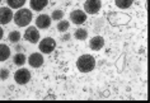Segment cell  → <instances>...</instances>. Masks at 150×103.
<instances>
[{
	"label": "cell",
	"mask_w": 150,
	"mask_h": 103,
	"mask_svg": "<svg viewBox=\"0 0 150 103\" xmlns=\"http://www.w3.org/2000/svg\"><path fill=\"white\" fill-rule=\"evenodd\" d=\"M9 75H10L9 69H5V67L0 69V79H1V80H6L9 78Z\"/></svg>",
	"instance_id": "44dd1931"
},
{
	"label": "cell",
	"mask_w": 150,
	"mask_h": 103,
	"mask_svg": "<svg viewBox=\"0 0 150 103\" xmlns=\"http://www.w3.org/2000/svg\"><path fill=\"white\" fill-rule=\"evenodd\" d=\"M69 27H70L69 21H64V19H61V21H59L57 27H56V28H57L59 32L65 33V32H67V31H69Z\"/></svg>",
	"instance_id": "ac0fdd59"
},
{
	"label": "cell",
	"mask_w": 150,
	"mask_h": 103,
	"mask_svg": "<svg viewBox=\"0 0 150 103\" xmlns=\"http://www.w3.org/2000/svg\"><path fill=\"white\" fill-rule=\"evenodd\" d=\"M31 71L25 67H22V69H18V70L14 72V80H16L17 84L19 85H25L29 80H31Z\"/></svg>",
	"instance_id": "277c9868"
},
{
	"label": "cell",
	"mask_w": 150,
	"mask_h": 103,
	"mask_svg": "<svg viewBox=\"0 0 150 103\" xmlns=\"http://www.w3.org/2000/svg\"><path fill=\"white\" fill-rule=\"evenodd\" d=\"M70 21L73 24H83L87 21V13L84 10H80V9H75L70 13Z\"/></svg>",
	"instance_id": "52a82bcc"
},
{
	"label": "cell",
	"mask_w": 150,
	"mask_h": 103,
	"mask_svg": "<svg viewBox=\"0 0 150 103\" xmlns=\"http://www.w3.org/2000/svg\"><path fill=\"white\" fill-rule=\"evenodd\" d=\"M16 50L18 51V50H22V46H16Z\"/></svg>",
	"instance_id": "cb8c5ba5"
},
{
	"label": "cell",
	"mask_w": 150,
	"mask_h": 103,
	"mask_svg": "<svg viewBox=\"0 0 150 103\" xmlns=\"http://www.w3.org/2000/svg\"><path fill=\"white\" fill-rule=\"evenodd\" d=\"M10 57V48L8 45L0 43V63H4Z\"/></svg>",
	"instance_id": "4fadbf2b"
},
{
	"label": "cell",
	"mask_w": 150,
	"mask_h": 103,
	"mask_svg": "<svg viewBox=\"0 0 150 103\" xmlns=\"http://www.w3.org/2000/svg\"><path fill=\"white\" fill-rule=\"evenodd\" d=\"M25 1H27V0H6L8 6L10 9H21L25 4Z\"/></svg>",
	"instance_id": "2e32d148"
},
{
	"label": "cell",
	"mask_w": 150,
	"mask_h": 103,
	"mask_svg": "<svg viewBox=\"0 0 150 103\" xmlns=\"http://www.w3.org/2000/svg\"><path fill=\"white\" fill-rule=\"evenodd\" d=\"M40 32H38V29H37V27H28L27 29H25V32H24V40L25 41H28L29 43H38V41H40Z\"/></svg>",
	"instance_id": "8992f818"
},
{
	"label": "cell",
	"mask_w": 150,
	"mask_h": 103,
	"mask_svg": "<svg viewBox=\"0 0 150 103\" xmlns=\"http://www.w3.org/2000/svg\"><path fill=\"white\" fill-rule=\"evenodd\" d=\"M51 19L52 21H61L64 19V11L61 9H55L54 11L51 13Z\"/></svg>",
	"instance_id": "ffe728a7"
},
{
	"label": "cell",
	"mask_w": 150,
	"mask_h": 103,
	"mask_svg": "<svg viewBox=\"0 0 150 103\" xmlns=\"http://www.w3.org/2000/svg\"><path fill=\"white\" fill-rule=\"evenodd\" d=\"M9 41L12 42V43H17V42H19L21 40V33H19V31H12V32L9 33Z\"/></svg>",
	"instance_id": "d6986e66"
},
{
	"label": "cell",
	"mask_w": 150,
	"mask_h": 103,
	"mask_svg": "<svg viewBox=\"0 0 150 103\" xmlns=\"http://www.w3.org/2000/svg\"><path fill=\"white\" fill-rule=\"evenodd\" d=\"M76 67L80 72H84V74L91 72L94 70V67H96V59L92 55H89V53H84V55L78 57Z\"/></svg>",
	"instance_id": "6da1fadb"
},
{
	"label": "cell",
	"mask_w": 150,
	"mask_h": 103,
	"mask_svg": "<svg viewBox=\"0 0 150 103\" xmlns=\"http://www.w3.org/2000/svg\"><path fill=\"white\" fill-rule=\"evenodd\" d=\"M70 37H71L70 33H66V32H65V34H64V36L61 37V41H62V42H67V41H70Z\"/></svg>",
	"instance_id": "7402d4cb"
},
{
	"label": "cell",
	"mask_w": 150,
	"mask_h": 103,
	"mask_svg": "<svg viewBox=\"0 0 150 103\" xmlns=\"http://www.w3.org/2000/svg\"><path fill=\"white\" fill-rule=\"evenodd\" d=\"M48 5V0H29V6L35 11H41Z\"/></svg>",
	"instance_id": "7c38bea8"
},
{
	"label": "cell",
	"mask_w": 150,
	"mask_h": 103,
	"mask_svg": "<svg viewBox=\"0 0 150 103\" xmlns=\"http://www.w3.org/2000/svg\"><path fill=\"white\" fill-rule=\"evenodd\" d=\"M3 36H4V29L0 27V41H1V38H3Z\"/></svg>",
	"instance_id": "603a6c76"
},
{
	"label": "cell",
	"mask_w": 150,
	"mask_h": 103,
	"mask_svg": "<svg viewBox=\"0 0 150 103\" xmlns=\"http://www.w3.org/2000/svg\"><path fill=\"white\" fill-rule=\"evenodd\" d=\"M32 19H33L32 10L25 9V8H21L13 14V21L17 27H27L32 22Z\"/></svg>",
	"instance_id": "7a4b0ae2"
},
{
	"label": "cell",
	"mask_w": 150,
	"mask_h": 103,
	"mask_svg": "<svg viewBox=\"0 0 150 103\" xmlns=\"http://www.w3.org/2000/svg\"><path fill=\"white\" fill-rule=\"evenodd\" d=\"M38 48L42 53H52L56 48V41L52 37H45L43 40L38 41Z\"/></svg>",
	"instance_id": "3957f363"
},
{
	"label": "cell",
	"mask_w": 150,
	"mask_h": 103,
	"mask_svg": "<svg viewBox=\"0 0 150 103\" xmlns=\"http://www.w3.org/2000/svg\"><path fill=\"white\" fill-rule=\"evenodd\" d=\"M0 3H1V0H0Z\"/></svg>",
	"instance_id": "d4e9b609"
},
{
	"label": "cell",
	"mask_w": 150,
	"mask_h": 103,
	"mask_svg": "<svg viewBox=\"0 0 150 103\" xmlns=\"http://www.w3.org/2000/svg\"><path fill=\"white\" fill-rule=\"evenodd\" d=\"M43 56H42V53H40V52H33L29 55L28 57V64H29V66L31 67H35V69H38L41 67L43 65Z\"/></svg>",
	"instance_id": "30bf717a"
},
{
	"label": "cell",
	"mask_w": 150,
	"mask_h": 103,
	"mask_svg": "<svg viewBox=\"0 0 150 103\" xmlns=\"http://www.w3.org/2000/svg\"><path fill=\"white\" fill-rule=\"evenodd\" d=\"M13 63H14V65H17V66H23V65L27 63V57H25L24 53L17 52L16 55L13 56Z\"/></svg>",
	"instance_id": "5bb4252c"
},
{
	"label": "cell",
	"mask_w": 150,
	"mask_h": 103,
	"mask_svg": "<svg viewBox=\"0 0 150 103\" xmlns=\"http://www.w3.org/2000/svg\"><path fill=\"white\" fill-rule=\"evenodd\" d=\"M13 21V10L9 6L0 8V26L9 24Z\"/></svg>",
	"instance_id": "ba28073f"
},
{
	"label": "cell",
	"mask_w": 150,
	"mask_h": 103,
	"mask_svg": "<svg viewBox=\"0 0 150 103\" xmlns=\"http://www.w3.org/2000/svg\"><path fill=\"white\" fill-rule=\"evenodd\" d=\"M116 6L120 9H129V8L134 4V0H115Z\"/></svg>",
	"instance_id": "e0dca14e"
},
{
	"label": "cell",
	"mask_w": 150,
	"mask_h": 103,
	"mask_svg": "<svg viewBox=\"0 0 150 103\" xmlns=\"http://www.w3.org/2000/svg\"><path fill=\"white\" fill-rule=\"evenodd\" d=\"M89 47L93 51H99L104 47V38L102 36H94L89 41Z\"/></svg>",
	"instance_id": "8fae6325"
},
{
	"label": "cell",
	"mask_w": 150,
	"mask_h": 103,
	"mask_svg": "<svg viewBox=\"0 0 150 103\" xmlns=\"http://www.w3.org/2000/svg\"><path fill=\"white\" fill-rule=\"evenodd\" d=\"M36 27L40 29H46V28H50L51 27V23H52V19L50 15L47 14H40L38 17L36 18Z\"/></svg>",
	"instance_id": "9c48e42d"
},
{
	"label": "cell",
	"mask_w": 150,
	"mask_h": 103,
	"mask_svg": "<svg viewBox=\"0 0 150 103\" xmlns=\"http://www.w3.org/2000/svg\"><path fill=\"white\" fill-rule=\"evenodd\" d=\"M74 37L76 38L78 41H85L88 38V31L84 28H78L74 33Z\"/></svg>",
	"instance_id": "9a60e30c"
},
{
	"label": "cell",
	"mask_w": 150,
	"mask_h": 103,
	"mask_svg": "<svg viewBox=\"0 0 150 103\" xmlns=\"http://www.w3.org/2000/svg\"><path fill=\"white\" fill-rule=\"evenodd\" d=\"M102 9V0H85L84 3V11L89 15H94L99 13Z\"/></svg>",
	"instance_id": "5b68a950"
}]
</instances>
